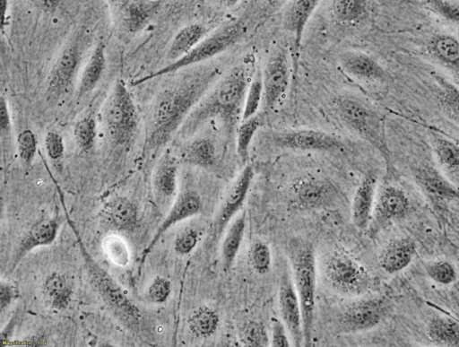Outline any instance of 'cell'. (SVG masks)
<instances>
[{
    "instance_id": "44",
    "label": "cell",
    "mask_w": 459,
    "mask_h": 347,
    "mask_svg": "<svg viewBox=\"0 0 459 347\" xmlns=\"http://www.w3.org/2000/svg\"><path fill=\"white\" fill-rule=\"evenodd\" d=\"M17 150L23 164L30 166L37 152V139L31 130L24 129L18 134Z\"/></svg>"
},
{
    "instance_id": "47",
    "label": "cell",
    "mask_w": 459,
    "mask_h": 347,
    "mask_svg": "<svg viewBox=\"0 0 459 347\" xmlns=\"http://www.w3.org/2000/svg\"><path fill=\"white\" fill-rule=\"evenodd\" d=\"M170 282L167 279L157 276L148 288V299L156 304L163 303L170 294Z\"/></svg>"
},
{
    "instance_id": "36",
    "label": "cell",
    "mask_w": 459,
    "mask_h": 347,
    "mask_svg": "<svg viewBox=\"0 0 459 347\" xmlns=\"http://www.w3.org/2000/svg\"><path fill=\"white\" fill-rule=\"evenodd\" d=\"M332 13L341 23H354L367 13V0H333Z\"/></svg>"
},
{
    "instance_id": "51",
    "label": "cell",
    "mask_w": 459,
    "mask_h": 347,
    "mask_svg": "<svg viewBox=\"0 0 459 347\" xmlns=\"http://www.w3.org/2000/svg\"><path fill=\"white\" fill-rule=\"evenodd\" d=\"M107 253L110 255L112 259L120 265H124L127 261V251L124 243L117 239H109L108 240Z\"/></svg>"
},
{
    "instance_id": "19",
    "label": "cell",
    "mask_w": 459,
    "mask_h": 347,
    "mask_svg": "<svg viewBox=\"0 0 459 347\" xmlns=\"http://www.w3.org/2000/svg\"><path fill=\"white\" fill-rule=\"evenodd\" d=\"M377 177L374 172L364 175L353 196L351 219L359 230H367L372 217L377 197Z\"/></svg>"
},
{
    "instance_id": "13",
    "label": "cell",
    "mask_w": 459,
    "mask_h": 347,
    "mask_svg": "<svg viewBox=\"0 0 459 347\" xmlns=\"http://www.w3.org/2000/svg\"><path fill=\"white\" fill-rule=\"evenodd\" d=\"M273 143L281 149L294 151L334 152L344 146L336 135L316 129H290L273 133Z\"/></svg>"
},
{
    "instance_id": "45",
    "label": "cell",
    "mask_w": 459,
    "mask_h": 347,
    "mask_svg": "<svg viewBox=\"0 0 459 347\" xmlns=\"http://www.w3.org/2000/svg\"><path fill=\"white\" fill-rule=\"evenodd\" d=\"M424 2L433 13L459 26V3L452 0H424Z\"/></svg>"
},
{
    "instance_id": "21",
    "label": "cell",
    "mask_w": 459,
    "mask_h": 347,
    "mask_svg": "<svg viewBox=\"0 0 459 347\" xmlns=\"http://www.w3.org/2000/svg\"><path fill=\"white\" fill-rule=\"evenodd\" d=\"M417 252L415 241L410 237H400L390 240L382 249L378 263L387 273H397L405 269Z\"/></svg>"
},
{
    "instance_id": "29",
    "label": "cell",
    "mask_w": 459,
    "mask_h": 347,
    "mask_svg": "<svg viewBox=\"0 0 459 347\" xmlns=\"http://www.w3.org/2000/svg\"><path fill=\"white\" fill-rule=\"evenodd\" d=\"M429 340L438 346H459V323L454 318L437 316L432 317L427 327Z\"/></svg>"
},
{
    "instance_id": "52",
    "label": "cell",
    "mask_w": 459,
    "mask_h": 347,
    "mask_svg": "<svg viewBox=\"0 0 459 347\" xmlns=\"http://www.w3.org/2000/svg\"><path fill=\"white\" fill-rule=\"evenodd\" d=\"M17 296L15 288L8 283H1L0 287V307L4 311Z\"/></svg>"
},
{
    "instance_id": "41",
    "label": "cell",
    "mask_w": 459,
    "mask_h": 347,
    "mask_svg": "<svg viewBox=\"0 0 459 347\" xmlns=\"http://www.w3.org/2000/svg\"><path fill=\"white\" fill-rule=\"evenodd\" d=\"M248 260L254 271L259 274L266 273L272 265L270 247L262 240H255L249 247Z\"/></svg>"
},
{
    "instance_id": "24",
    "label": "cell",
    "mask_w": 459,
    "mask_h": 347,
    "mask_svg": "<svg viewBox=\"0 0 459 347\" xmlns=\"http://www.w3.org/2000/svg\"><path fill=\"white\" fill-rule=\"evenodd\" d=\"M57 230L58 224L53 219H43L36 222L20 242L11 270L33 248L51 244L56 237Z\"/></svg>"
},
{
    "instance_id": "42",
    "label": "cell",
    "mask_w": 459,
    "mask_h": 347,
    "mask_svg": "<svg viewBox=\"0 0 459 347\" xmlns=\"http://www.w3.org/2000/svg\"><path fill=\"white\" fill-rule=\"evenodd\" d=\"M97 134V124L91 116L82 117L74 127L75 142L82 150L92 148Z\"/></svg>"
},
{
    "instance_id": "33",
    "label": "cell",
    "mask_w": 459,
    "mask_h": 347,
    "mask_svg": "<svg viewBox=\"0 0 459 347\" xmlns=\"http://www.w3.org/2000/svg\"><path fill=\"white\" fill-rule=\"evenodd\" d=\"M220 317L218 313L208 306H200L195 308L187 319L190 332L200 338L212 336L218 329Z\"/></svg>"
},
{
    "instance_id": "12",
    "label": "cell",
    "mask_w": 459,
    "mask_h": 347,
    "mask_svg": "<svg viewBox=\"0 0 459 347\" xmlns=\"http://www.w3.org/2000/svg\"><path fill=\"white\" fill-rule=\"evenodd\" d=\"M410 208L404 191L394 186L383 187L377 195L370 223L367 229L370 238L395 222L403 221Z\"/></svg>"
},
{
    "instance_id": "49",
    "label": "cell",
    "mask_w": 459,
    "mask_h": 347,
    "mask_svg": "<svg viewBox=\"0 0 459 347\" xmlns=\"http://www.w3.org/2000/svg\"><path fill=\"white\" fill-rule=\"evenodd\" d=\"M284 323L277 318L272 321L271 345L273 347H288L290 345Z\"/></svg>"
},
{
    "instance_id": "11",
    "label": "cell",
    "mask_w": 459,
    "mask_h": 347,
    "mask_svg": "<svg viewBox=\"0 0 459 347\" xmlns=\"http://www.w3.org/2000/svg\"><path fill=\"white\" fill-rule=\"evenodd\" d=\"M84 41L81 35L71 39L56 59L48 79V95L59 98L65 94L71 87L79 70Z\"/></svg>"
},
{
    "instance_id": "16",
    "label": "cell",
    "mask_w": 459,
    "mask_h": 347,
    "mask_svg": "<svg viewBox=\"0 0 459 347\" xmlns=\"http://www.w3.org/2000/svg\"><path fill=\"white\" fill-rule=\"evenodd\" d=\"M279 310L294 345L304 343L302 313L299 299L290 276L285 273L280 282L278 291Z\"/></svg>"
},
{
    "instance_id": "37",
    "label": "cell",
    "mask_w": 459,
    "mask_h": 347,
    "mask_svg": "<svg viewBox=\"0 0 459 347\" xmlns=\"http://www.w3.org/2000/svg\"><path fill=\"white\" fill-rule=\"evenodd\" d=\"M260 124L261 120L257 115L240 122L237 131L236 147L238 156L243 163L248 160L249 147Z\"/></svg>"
},
{
    "instance_id": "56",
    "label": "cell",
    "mask_w": 459,
    "mask_h": 347,
    "mask_svg": "<svg viewBox=\"0 0 459 347\" xmlns=\"http://www.w3.org/2000/svg\"><path fill=\"white\" fill-rule=\"evenodd\" d=\"M455 140L459 144V139H455Z\"/></svg>"
},
{
    "instance_id": "26",
    "label": "cell",
    "mask_w": 459,
    "mask_h": 347,
    "mask_svg": "<svg viewBox=\"0 0 459 347\" xmlns=\"http://www.w3.org/2000/svg\"><path fill=\"white\" fill-rule=\"evenodd\" d=\"M428 51L459 77V40L456 38L448 34L434 35L428 43Z\"/></svg>"
},
{
    "instance_id": "5",
    "label": "cell",
    "mask_w": 459,
    "mask_h": 347,
    "mask_svg": "<svg viewBox=\"0 0 459 347\" xmlns=\"http://www.w3.org/2000/svg\"><path fill=\"white\" fill-rule=\"evenodd\" d=\"M102 120L110 141L126 146L138 126V111L132 94L123 80H118L102 107Z\"/></svg>"
},
{
    "instance_id": "6",
    "label": "cell",
    "mask_w": 459,
    "mask_h": 347,
    "mask_svg": "<svg viewBox=\"0 0 459 347\" xmlns=\"http://www.w3.org/2000/svg\"><path fill=\"white\" fill-rule=\"evenodd\" d=\"M69 223L77 236L88 275L94 290L106 306L124 324L128 326L138 324L141 316L138 308L128 299L115 280L88 254L80 236L76 232V228L72 224L71 221H69Z\"/></svg>"
},
{
    "instance_id": "7",
    "label": "cell",
    "mask_w": 459,
    "mask_h": 347,
    "mask_svg": "<svg viewBox=\"0 0 459 347\" xmlns=\"http://www.w3.org/2000/svg\"><path fill=\"white\" fill-rule=\"evenodd\" d=\"M293 283L302 313L304 343L310 345L316 290V264L313 247L303 245L291 255Z\"/></svg>"
},
{
    "instance_id": "54",
    "label": "cell",
    "mask_w": 459,
    "mask_h": 347,
    "mask_svg": "<svg viewBox=\"0 0 459 347\" xmlns=\"http://www.w3.org/2000/svg\"><path fill=\"white\" fill-rule=\"evenodd\" d=\"M8 4H9V0H1V12H2L1 30H2V33L4 32V27L7 24Z\"/></svg>"
},
{
    "instance_id": "17",
    "label": "cell",
    "mask_w": 459,
    "mask_h": 347,
    "mask_svg": "<svg viewBox=\"0 0 459 347\" xmlns=\"http://www.w3.org/2000/svg\"><path fill=\"white\" fill-rule=\"evenodd\" d=\"M293 195L301 207L317 209L332 204L336 199L337 189L326 179L306 178L293 186Z\"/></svg>"
},
{
    "instance_id": "20",
    "label": "cell",
    "mask_w": 459,
    "mask_h": 347,
    "mask_svg": "<svg viewBox=\"0 0 459 347\" xmlns=\"http://www.w3.org/2000/svg\"><path fill=\"white\" fill-rule=\"evenodd\" d=\"M202 210V201L200 196L194 191H185L181 193L172 207L170 208L166 218L157 229L152 239L150 241L148 247L143 254V259L152 251L160 238L166 232L171 226L176 223L188 219L199 213Z\"/></svg>"
},
{
    "instance_id": "23",
    "label": "cell",
    "mask_w": 459,
    "mask_h": 347,
    "mask_svg": "<svg viewBox=\"0 0 459 347\" xmlns=\"http://www.w3.org/2000/svg\"><path fill=\"white\" fill-rule=\"evenodd\" d=\"M319 2L320 0H292L284 13L283 27L293 37L296 52L299 51L306 26Z\"/></svg>"
},
{
    "instance_id": "39",
    "label": "cell",
    "mask_w": 459,
    "mask_h": 347,
    "mask_svg": "<svg viewBox=\"0 0 459 347\" xmlns=\"http://www.w3.org/2000/svg\"><path fill=\"white\" fill-rule=\"evenodd\" d=\"M440 81V107L445 114L459 126V88L446 80Z\"/></svg>"
},
{
    "instance_id": "28",
    "label": "cell",
    "mask_w": 459,
    "mask_h": 347,
    "mask_svg": "<svg viewBox=\"0 0 459 347\" xmlns=\"http://www.w3.org/2000/svg\"><path fill=\"white\" fill-rule=\"evenodd\" d=\"M207 35L208 30L204 24L186 25L174 36L167 52V58L170 63L181 58Z\"/></svg>"
},
{
    "instance_id": "50",
    "label": "cell",
    "mask_w": 459,
    "mask_h": 347,
    "mask_svg": "<svg viewBox=\"0 0 459 347\" xmlns=\"http://www.w3.org/2000/svg\"><path fill=\"white\" fill-rule=\"evenodd\" d=\"M12 120L8 103L6 99L2 95L0 99V131L2 139H10L12 134Z\"/></svg>"
},
{
    "instance_id": "38",
    "label": "cell",
    "mask_w": 459,
    "mask_h": 347,
    "mask_svg": "<svg viewBox=\"0 0 459 347\" xmlns=\"http://www.w3.org/2000/svg\"><path fill=\"white\" fill-rule=\"evenodd\" d=\"M263 104V81L262 74L257 71L254 74L247 91L243 107L241 121L247 120L256 115Z\"/></svg>"
},
{
    "instance_id": "15",
    "label": "cell",
    "mask_w": 459,
    "mask_h": 347,
    "mask_svg": "<svg viewBox=\"0 0 459 347\" xmlns=\"http://www.w3.org/2000/svg\"><path fill=\"white\" fill-rule=\"evenodd\" d=\"M255 176L252 165H246L229 188L214 220L212 241L218 239L242 208Z\"/></svg>"
},
{
    "instance_id": "4",
    "label": "cell",
    "mask_w": 459,
    "mask_h": 347,
    "mask_svg": "<svg viewBox=\"0 0 459 347\" xmlns=\"http://www.w3.org/2000/svg\"><path fill=\"white\" fill-rule=\"evenodd\" d=\"M337 111L344 125L374 146L383 157L387 170H392L391 152L388 148L384 121L379 114L364 102L353 97H344L337 102Z\"/></svg>"
},
{
    "instance_id": "31",
    "label": "cell",
    "mask_w": 459,
    "mask_h": 347,
    "mask_svg": "<svg viewBox=\"0 0 459 347\" xmlns=\"http://www.w3.org/2000/svg\"><path fill=\"white\" fill-rule=\"evenodd\" d=\"M43 291L51 308L62 310L71 300L73 286L66 275L53 273L46 278Z\"/></svg>"
},
{
    "instance_id": "53",
    "label": "cell",
    "mask_w": 459,
    "mask_h": 347,
    "mask_svg": "<svg viewBox=\"0 0 459 347\" xmlns=\"http://www.w3.org/2000/svg\"><path fill=\"white\" fill-rule=\"evenodd\" d=\"M33 4L44 12H52L59 4L61 0H30Z\"/></svg>"
},
{
    "instance_id": "18",
    "label": "cell",
    "mask_w": 459,
    "mask_h": 347,
    "mask_svg": "<svg viewBox=\"0 0 459 347\" xmlns=\"http://www.w3.org/2000/svg\"><path fill=\"white\" fill-rule=\"evenodd\" d=\"M415 182L423 194L437 204L459 199V188L432 166H422L415 172Z\"/></svg>"
},
{
    "instance_id": "3",
    "label": "cell",
    "mask_w": 459,
    "mask_h": 347,
    "mask_svg": "<svg viewBox=\"0 0 459 347\" xmlns=\"http://www.w3.org/2000/svg\"><path fill=\"white\" fill-rule=\"evenodd\" d=\"M246 31V26L242 21L234 20L227 22L212 34L205 36L190 52L181 58L169 63L156 72L134 80L131 85L137 86L154 78L203 64L235 45L243 38Z\"/></svg>"
},
{
    "instance_id": "10",
    "label": "cell",
    "mask_w": 459,
    "mask_h": 347,
    "mask_svg": "<svg viewBox=\"0 0 459 347\" xmlns=\"http://www.w3.org/2000/svg\"><path fill=\"white\" fill-rule=\"evenodd\" d=\"M116 28L124 34H136L152 22L160 0H107Z\"/></svg>"
},
{
    "instance_id": "14",
    "label": "cell",
    "mask_w": 459,
    "mask_h": 347,
    "mask_svg": "<svg viewBox=\"0 0 459 347\" xmlns=\"http://www.w3.org/2000/svg\"><path fill=\"white\" fill-rule=\"evenodd\" d=\"M290 66L287 53L279 48L268 58L262 74L263 107L273 110L282 100L290 85Z\"/></svg>"
},
{
    "instance_id": "55",
    "label": "cell",
    "mask_w": 459,
    "mask_h": 347,
    "mask_svg": "<svg viewBox=\"0 0 459 347\" xmlns=\"http://www.w3.org/2000/svg\"><path fill=\"white\" fill-rule=\"evenodd\" d=\"M240 0H221V2L227 6H233L238 4Z\"/></svg>"
},
{
    "instance_id": "32",
    "label": "cell",
    "mask_w": 459,
    "mask_h": 347,
    "mask_svg": "<svg viewBox=\"0 0 459 347\" xmlns=\"http://www.w3.org/2000/svg\"><path fill=\"white\" fill-rule=\"evenodd\" d=\"M106 214L110 223L119 230H131L137 222V209L126 197H116L107 204Z\"/></svg>"
},
{
    "instance_id": "43",
    "label": "cell",
    "mask_w": 459,
    "mask_h": 347,
    "mask_svg": "<svg viewBox=\"0 0 459 347\" xmlns=\"http://www.w3.org/2000/svg\"><path fill=\"white\" fill-rule=\"evenodd\" d=\"M240 342L245 346L263 347L269 345V338L264 325L258 321L247 323L239 331Z\"/></svg>"
},
{
    "instance_id": "34",
    "label": "cell",
    "mask_w": 459,
    "mask_h": 347,
    "mask_svg": "<svg viewBox=\"0 0 459 347\" xmlns=\"http://www.w3.org/2000/svg\"><path fill=\"white\" fill-rule=\"evenodd\" d=\"M178 166L175 160L169 154L164 155L159 161L153 176L154 187L158 194L170 196L177 188Z\"/></svg>"
},
{
    "instance_id": "9",
    "label": "cell",
    "mask_w": 459,
    "mask_h": 347,
    "mask_svg": "<svg viewBox=\"0 0 459 347\" xmlns=\"http://www.w3.org/2000/svg\"><path fill=\"white\" fill-rule=\"evenodd\" d=\"M389 309V301L382 297L354 301L346 306L338 316L337 330L344 334L370 330L383 321Z\"/></svg>"
},
{
    "instance_id": "46",
    "label": "cell",
    "mask_w": 459,
    "mask_h": 347,
    "mask_svg": "<svg viewBox=\"0 0 459 347\" xmlns=\"http://www.w3.org/2000/svg\"><path fill=\"white\" fill-rule=\"evenodd\" d=\"M199 232L194 228H186L181 230L174 243V249L178 255H187L196 247Z\"/></svg>"
},
{
    "instance_id": "30",
    "label": "cell",
    "mask_w": 459,
    "mask_h": 347,
    "mask_svg": "<svg viewBox=\"0 0 459 347\" xmlns=\"http://www.w3.org/2000/svg\"><path fill=\"white\" fill-rule=\"evenodd\" d=\"M180 160L192 166L208 168L215 160V147L208 138L189 141L180 152Z\"/></svg>"
},
{
    "instance_id": "40",
    "label": "cell",
    "mask_w": 459,
    "mask_h": 347,
    "mask_svg": "<svg viewBox=\"0 0 459 347\" xmlns=\"http://www.w3.org/2000/svg\"><path fill=\"white\" fill-rule=\"evenodd\" d=\"M425 271L429 279L441 285L454 283L458 277L453 264L446 260H436L425 265Z\"/></svg>"
},
{
    "instance_id": "22",
    "label": "cell",
    "mask_w": 459,
    "mask_h": 347,
    "mask_svg": "<svg viewBox=\"0 0 459 347\" xmlns=\"http://www.w3.org/2000/svg\"><path fill=\"white\" fill-rule=\"evenodd\" d=\"M342 70L348 75L365 81H383L386 73L372 56L363 52H346L340 57Z\"/></svg>"
},
{
    "instance_id": "27",
    "label": "cell",
    "mask_w": 459,
    "mask_h": 347,
    "mask_svg": "<svg viewBox=\"0 0 459 347\" xmlns=\"http://www.w3.org/2000/svg\"><path fill=\"white\" fill-rule=\"evenodd\" d=\"M246 226L247 216L246 212H243L227 229L221 248V264L225 272L229 271L235 262L244 239Z\"/></svg>"
},
{
    "instance_id": "48",
    "label": "cell",
    "mask_w": 459,
    "mask_h": 347,
    "mask_svg": "<svg viewBox=\"0 0 459 347\" xmlns=\"http://www.w3.org/2000/svg\"><path fill=\"white\" fill-rule=\"evenodd\" d=\"M45 148L49 158L60 159L65 152L63 137L54 131L48 132L45 136Z\"/></svg>"
},
{
    "instance_id": "8",
    "label": "cell",
    "mask_w": 459,
    "mask_h": 347,
    "mask_svg": "<svg viewBox=\"0 0 459 347\" xmlns=\"http://www.w3.org/2000/svg\"><path fill=\"white\" fill-rule=\"evenodd\" d=\"M323 274L335 291L348 296L365 293L370 286L368 271L351 256L335 251L323 264Z\"/></svg>"
},
{
    "instance_id": "35",
    "label": "cell",
    "mask_w": 459,
    "mask_h": 347,
    "mask_svg": "<svg viewBox=\"0 0 459 347\" xmlns=\"http://www.w3.org/2000/svg\"><path fill=\"white\" fill-rule=\"evenodd\" d=\"M434 151L439 163L459 180V144L447 138L437 137Z\"/></svg>"
},
{
    "instance_id": "25",
    "label": "cell",
    "mask_w": 459,
    "mask_h": 347,
    "mask_svg": "<svg viewBox=\"0 0 459 347\" xmlns=\"http://www.w3.org/2000/svg\"><path fill=\"white\" fill-rule=\"evenodd\" d=\"M105 67L106 47L102 41H99L91 51L82 72L76 93L78 100L91 93L97 87Z\"/></svg>"
},
{
    "instance_id": "1",
    "label": "cell",
    "mask_w": 459,
    "mask_h": 347,
    "mask_svg": "<svg viewBox=\"0 0 459 347\" xmlns=\"http://www.w3.org/2000/svg\"><path fill=\"white\" fill-rule=\"evenodd\" d=\"M178 72L155 95L147 111L144 159L155 155L178 133L190 112L221 75L220 66L212 64Z\"/></svg>"
},
{
    "instance_id": "2",
    "label": "cell",
    "mask_w": 459,
    "mask_h": 347,
    "mask_svg": "<svg viewBox=\"0 0 459 347\" xmlns=\"http://www.w3.org/2000/svg\"><path fill=\"white\" fill-rule=\"evenodd\" d=\"M254 74L249 63H241L217 81L183 123L178 131L180 136L194 135L212 119H221L230 127L238 120L241 122L247 91Z\"/></svg>"
}]
</instances>
